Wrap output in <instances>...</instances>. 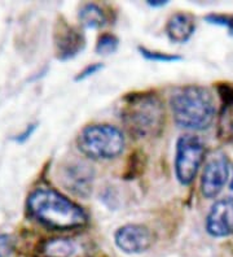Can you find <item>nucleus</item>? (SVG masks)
<instances>
[{
  "label": "nucleus",
  "instance_id": "f257e3e1",
  "mask_svg": "<svg viewBox=\"0 0 233 257\" xmlns=\"http://www.w3.org/2000/svg\"><path fill=\"white\" fill-rule=\"evenodd\" d=\"M26 205L29 216L50 230L68 231L87 223L86 212L53 188L34 190L29 195Z\"/></svg>",
  "mask_w": 233,
  "mask_h": 257
},
{
  "label": "nucleus",
  "instance_id": "f03ea898",
  "mask_svg": "<svg viewBox=\"0 0 233 257\" xmlns=\"http://www.w3.org/2000/svg\"><path fill=\"white\" fill-rule=\"evenodd\" d=\"M170 107L176 125L186 130H205L215 118L212 92L197 85L177 88L170 97Z\"/></svg>",
  "mask_w": 233,
  "mask_h": 257
},
{
  "label": "nucleus",
  "instance_id": "7ed1b4c3",
  "mask_svg": "<svg viewBox=\"0 0 233 257\" xmlns=\"http://www.w3.org/2000/svg\"><path fill=\"white\" fill-rule=\"evenodd\" d=\"M121 119L135 138L155 137L165 127V107L154 94H134L126 99Z\"/></svg>",
  "mask_w": 233,
  "mask_h": 257
},
{
  "label": "nucleus",
  "instance_id": "20e7f679",
  "mask_svg": "<svg viewBox=\"0 0 233 257\" xmlns=\"http://www.w3.org/2000/svg\"><path fill=\"white\" fill-rule=\"evenodd\" d=\"M78 148L93 160H112L123 152L126 146L123 133L108 123L84 127L77 139Z\"/></svg>",
  "mask_w": 233,
  "mask_h": 257
},
{
  "label": "nucleus",
  "instance_id": "39448f33",
  "mask_svg": "<svg viewBox=\"0 0 233 257\" xmlns=\"http://www.w3.org/2000/svg\"><path fill=\"white\" fill-rule=\"evenodd\" d=\"M205 157V145L196 135H183L175 151V176L179 183L189 186L197 177Z\"/></svg>",
  "mask_w": 233,
  "mask_h": 257
},
{
  "label": "nucleus",
  "instance_id": "423d86ee",
  "mask_svg": "<svg viewBox=\"0 0 233 257\" xmlns=\"http://www.w3.org/2000/svg\"><path fill=\"white\" fill-rule=\"evenodd\" d=\"M115 245L127 254L144 253L152 247L153 235L146 226L128 223L121 226L114 234Z\"/></svg>",
  "mask_w": 233,
  "mask_h": 257
},
{
  "label": "nucleus",
  "instance_id": "0eeeda50",
  "mask_svg": "<svg viewBox=\"0 0 233 257\" xmlns=\"http://www.w3.org/2000/svg\"><path fill=\"white\" fill-rule=\"evenodd\" d=\"M86 47V38L79 29L59 22L55 29V51L56 57L66 61L79 55Z\"/></svg>",
  "mask_w": 233,
  "mask_h": 257
},
{
  "label": "nucleus",
  "instance_id": "6e6552de",
  "mask_svg": "<svg viewBox=\"0 0 233 257\" xmlns=\"http://www.w3.org/2000/svg\"><path fill=\"white\" fill-rule=\"evenodd\" d=\"M229 178V163L225 156L212 157L202 173L201 191L207 199L216 198Z\"/></svg>",
  "mask_w": 233,
  "mask_h": 257
},
{
  "label": "nucleus",
  "instance_id": "1a4fd4ad",
  "mask_svg": "<svg viewBox=\"0 0 233 257\" xmlns=\"http://www.w3.org/2000/svg\"><path fill=\"white\" fill-rule=\"evenodd\" d=\"M206 230L211 236L224 238L233 234V199L215 201L206 217Z\"/></svg>",
  "mask_w": 233,
  "mask_h": 257
},
{
  "label": "nucleus",
  "instance_id": "9d476101",
  "mask_svg": "<svg viewBox=\"0 0 233 257\" xmlns=\"http://www.w3.org/2000/svg\"><path fill=\"white\" fill-rule=\"evenodd\" d=\"M165 32L172 43H186L196 32V19L189 13H175L166 24Z\"/></svg>",
  "mask_w": 233,
  "mask_h": 257
},
{
  "label": "nucleus",
  "instance_id": "9b49d317",
  "mask_svg": "<svg viewBox=\"0 0 233 257\" xmlns=\"http://www.w3.org/2000/svg\"><path fill=\"white\" fill-rule=\"evenodd\" d=\"M92 178V170H90V166L84 164H70L62 170L61 179L64 181V185L68 187V190L78 195L90 192Z\"/></svg>",
  "mask_w": 233,
  "mask_h": 257
},
{
  "label": "nucleus",
  "instance_id": "f8f14e48",
  "mask_svg": "<svg viewBox=\"0 0 233 257\" xmlns=\"http://www.w3.org/2000/svg\"><path fill=\"white\" fill-rule=\"evenodd\" d=\"M39 257H77L79 245L69 238L47 239L39 247Z\"/></svg>",
  "mask_w": 233,
  "mask_h": 257
},
{
  "label": "nucleus",
  "instance_id": "ddd939ff",
  "mask_svg": "<svg viewBox=\"0 0 233 257\" xmlns=\"http://www.w3.org/2000/svg\"><path fill=\"white\" fill-rule=\"evenodd\" d=\"M223 108L219 117V135L227 142H233V90L225 88L223 95Z\"/></svg>",
  "mask_w": 233,
  "mask_h": 257
},
{
  "label": "nucleus",
  "instance_id": "4468645a",
  "mask_svg": "<svg viewBox=\"0 0 233 257\" xmlns=\"http://www.w3.org/2000/svg\"><path fill=\"white\" fill-rule=\"evenodd\" d=\"M79 21L82 25L87 29H100L105 25L106 16L103 10L97 4L88 3L84 4L79 10Z\"/></svg>",
  "mask_w": 233,
  "mask_h": 257
},
{
  "label": "nucleus",
  "instance_id": "2eb2a0df",
  "mask_svg": "<svg viewBox=\"0 0 233 257\" xmlns=\"http://www.w3.org/2000/svg\"><path fill=\"white\" fill-rule=\"evenodd\" d=\"M119 39L113 34H103L96 44V52L99 55L114 54L118 50Z\"/></svg>",
  "mask_w": 233,
  "mask_h": 257
},
{
  "label": "nucleus",
  "instance_id": "dca6fc26",
  "mask_svg": "<svg viewBox=\"0 0 233 257\" xmlns=\"http://www.w3.org/2000/svg\"><path fill=\"white\" fill-rule=\"evenodd\" d=\"M139 52L146 60L155 61V63H176V61H180L181 60V57L177 56V55L165 54V52H158V51H150L145 47H139Z\"/></svg>",
  "mask_w": 233,
  "mask_h": 257
},
{
  "label": "nucleus",
  "instance_id": "f3484780",
  "mask_svg": "<svg viewBox=\"0 0 233 257\" xmlns=\"http://www.w3.org/2000/svg\"><path fill=\"white\" fill-rule=\"evenodd\" d=\"M206 21L212 25L227 28L229 34L233 35V15L232 16L229 15H208L206 16Z\"/></svg>",
  "mask_w": 233,
  "mask_h": 257
},
{
  "label": "nucleus",
  "instance_id": "a211bd4d",
  "mask_svg": "<svg viewBox=\"0 0 233 257\" xmlns=\"http://www.w3.org/2000/svg\"><path fill=\"white\" fill-rule=\"evenodd\" d=\"M15 243L8 234H0V257H8L12 253Z\"/></svg>",
  "mask_w": 233,
  "mask_h": 257
},
{
  "label": "nucleus",
  "instance_id": "6ab92c4d",
  "mask_svg": "<svg viewBox=\"0 0 233 257\" xmlns=\"http://www.w3.org/2000/svg\"><path fill=\"white\" fill-rule=\"evenodd\" d=\"M104 65L103 64L100 63H96V64H91V65L86 66L82 72L78 73V75L75 77V81L79 82V81H84V79H87L88 77H91V75L96 74L97 72H100V70L103 69Z\"/></svg>",
  "mask_w": 233,
  "mask_h": 257
},
{
  "label": "nucleus",
  "instance_id": "aec40b11",
  "mask_svg": "<svg viewBox=\"0 0 233 257\" xmlns=\"http://www.w3.org/2000/svg\"><path fill=\"white\" fill-rule=\"evenodd\" d=\"M37 127H38V123H30V125L26 126V128L21 133V134L13 137L12 141H15L16 143H20V145L25 143V142H28L29 139H30L31 135L34 134L35 130H37Z\"/></svg>",
  "mask_w": 233,
  "mask_h": 257
},
{
  "label": "nucleus",
  "instance_id": "412c9836",
  "mask_svg": "<svg viewBox=\"0 0 233 257\" xmlns=\"http://www.w3.org/2000/svg\"><path fill=\"white\" fill-rule=\"evenodd\" d=\"M168 2H163V0H152L148 2V6L153 7V8H159V7H165Z\"/></svg>",
  "mask_w": 233,
  "mask_h": 257
},
{
  "label": "nucleus",
  "instance_id": "4be33fe9",
  "mask_svg": "<svg viewBox=\"0 0 233 257\" xmlns=\"http://www.w3.org/2000/svg\"><path fill=\"white\" fill-rule=\"evenodd\" d=\"M230 188L233 190V178H232V182H230Z\"/></svg>",
  "mask_w": 233,
  "mask_h": 257
}]
</instances>
